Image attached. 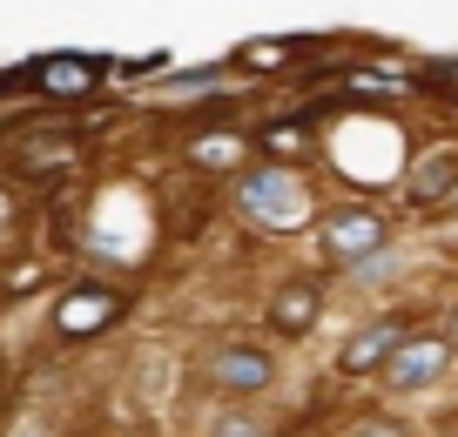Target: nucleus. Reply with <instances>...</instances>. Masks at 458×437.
Listing matches in <instances>:
<instances>
[{"mask_svg": "<svg viewBox=\"0 0 458 437\" xmlns=\"http://www.w3.org/2000/svg\"><path fill=\"white\" fill-rule=\"evenodd\" d=\"M445 343H452V357H458V310L445 316Z\"/></svg>", "mask_w": 458, "mask_h": 437, "instance_id": "14", "label": "nucleus"}, {"mask_svg": "<svg viewBox=\"0 0 458 437\" xmlns=\"http://www.w3.org/2000/svg\"><path fill=\"white\" fill-rule=\"evenodd\" d=\"M34 81H41L47 95H88V88H95V61H41Z\"/></svg>", "mask_w": 458, "mask_h": 437, "instance_id": "8", "label": "nucleus"}, {"mask_svg": "<svg viewBox=\"0 0 458 437\" xmlns=\"http://www.w3.org/2000/svg\"><path fill=\"white\" fill-rule=\"evenodd\" d=\"M344 437H404V431H398V424H377V417H371V424H351Z\"/></svg>", "mask_w": 458, "mask_h": 437, "instance_id": "13", "label": "nucleus"}, {"mask_svg": "<svg viewBox=\"0 0 458 437\" xmlns=\"http://www.w3.org/2000/svg\"><path fill=\"white\" fill-rule=\"evenodd\" d=\"M243 209L257 215V223H270V229H297L303 215H310V189L290 169H257L243 182Z\"/></svg>", "mask_w": 458, "mask_h": 437, "instance_id": "1", "label": "nucleus"}, {"mask_svg": "<svg viewBox=\"0 0 458 437\" xmlns=\"http://www.w3.org/2000/svg\"><path fill=\"white\" fill-rule=\"evenodd\" d=\"M445 182H452V155H431L425 169H418V182H411V189H418V196H438Z\"/></svg>", "mask_w": 458, "mask_h": 437, "instance_id": "10", "label": "nucleus"}, {"mask_svg": "<svg viewBox=\"0 0 458 437\" xmlns=\"http://www.w3.org/2000/svg\"><path fill=\"white\" fill-rule=\"evenodd\" d=\"M236 61H243V68H284V61H290V41H257V47H243Z\"/></svg>", "mask_w": 458, "mask_h": 437, "instance_id": "9", "label": "nucleus"}, {"mask_svg": "<svg viewBox=\"0 0 458 437\" xmlns=\"http://www.w3.org/2000/svg\"><path fill=\"white\" fill-rule=\"evenodd\" d=\"M270 148H276V155H303V135H297V128H276Z\"/></svg>", "mask_w": 458, "mask_h": 437, "instance_id": "11", "label": "nucleus"}, {"mask_svg": "<svg viewBox=\"0 0 458 437\" xmlns=\"http://www.w3.org/2000/svg\"><path fill=\"white\" fill-rule=\"evenodd\" d=\"M324 249L330 263H364V256L385 249V215L377 209H337L324 223Z\"/></svg>", "mask_w": 458, "mask_h": 437, "instance_id": "2", "label": "nucleus"}, {"mask_svg": "<svg viewBox=\"0 0 458 437\" xmlns=\"http://www.w3.org/2000/svg\"><path fill=\"white\" fill-rule=\"evenodd\" d=\"M209 377L223 383V391H270V377H276V364L257 350V343H223V350L209 357Z\"/></svg>", "mask_w": 458, "mask_h": 437, "instance_id": "3", "label": "nucleus"}, {"mask_svg": "<svg viewBox=\"0 0 458 437\" xmlns=\"http://www.w3.org/2000/svg\"><path fill=\"white\" fill-rule=\"evenodd\" d=\"M445 364H452V343L445 337H411V343H398V357L385 364V377L398 383V391H418V383H431Z\"/></svg>", "mask_w": 458, "mask_h": 437, "instance_id": "4", "label": "nucleus"}, {"mask_svg": "<svg viewBox=\"0 0 458 437\" xmlns=\"http://www.w3.org/2000/svg\"><path fill=\"white\" fill-rule=\"evenodd\" d=\"M398 316H385V324H371L364 330L358 343H351V350H344V370H351V377H358V370H377V364H391V350H398Z\"/></svg>", "mask_w": 458, "mask_h": 437, "instance_id": "6", "label": "nucleus"}, {"mask_svg": "<svg viewBox=\"0 0 458 437\" xmlns=\"http://www.w3.org/2000/svg\"><path fill=\"white\" fill-rule=\"evenodd\" d=\"M216 437H263V431L250 417H223V424H216Z\"/></svg>", "mask_w": 458, "mask_h": 437, "instance_id": "12", "label": "nucleus"}, {"mask_svg": "<svg viewBox=\"0 0 458 437\" xmlns=\"http://www.w3.org/2000/svg\"><path fill=\"white\" fill-rule=\"evenodd\" d=\"M270 324H276V330H290V337H303V330L317 324V290H310V282H290V290H276Z\"/></svg>", "mask_w": 458, "mask_h": 437, "instance_id": "7", "label": "nucleus"}, {"mask_svg": "<svg viewBox=\"0 0 458 437\" xmlns=\"http://www.w3.org/2000/svg\"><path fill=\"white\" fill-rule=\"evenodd\" d=\"M114 316H122V297H108V290H74L55 310V324L68 330V337H81V330H101V324H114Z\"/></svg>", "mask_w": 458, "mask_h": 437, "instance_id": "5", "label": "nucleus"}]
</instances>
